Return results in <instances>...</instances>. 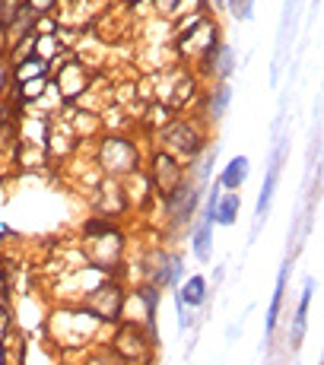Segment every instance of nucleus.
<instances>
[{
  "label": "nucleus",
  "mask_w": 324,
  "mask_h": 365,
  "mask_svg": "<svg viewBox=\"0 0 324 365\" xmlns=\"http://www.w3.org/2000/svg\"><path fill=\"white\" fill-rule=\"evenodd\" d=\"M41 86H45V80L26 83V86H23V99H32V96H39V93H41Z\"/></svg>",
  "instance_id": "obj_16"
},
{
  "label": "nucleus",
  "mask_w": 324,
  "mask_h": 365,
  "mask_svg": "<svg viewBox=\"0 0 324 365\" xmlns=\"http://www.w3.org/2000/svg\"><path fill=\"white\" fill-rule=\"evenodd\" d=\"M0 48H4V29H0Z\"/></svg>",
  "instance_id": "obj_20"
},
{
  "label": "nucleus",
  "mask_w": 324,
  "mask_h": 365,
  "mask_svg": "<svg viewBox=\"0 0 324 365\" xmlns=\"http://www.w3.org/2000/svg\"><path fill=\"white\" fill-rule=\"evenodd\" d=\"M45 73H48V64H45V61H41V58H29V61H26V67L16 70V80L29 83L32 76H35V80H45Z\"/></svg>",
  "instance_id": "obj_11"
},
{
  "label": "nucleus",
  "mask_w": 324,
  "mask_h": 365,
  "mask_svg": "<svg viewBox=\"0 0 324 365\" xmlns=\"http://www.w3.org/2000/svg\"><path fill=\"white\" fill-rule=\"evenodd\" d=\"M210 229H213V222H201V229H197V235H194V255L201 257V261L210 257Z\"/></svg>",
  "instance_id": "obj_13"
},
{
  "label": "nucleus",
  "mask_w": 324,
  "mask_h": 365,
  "mask_svg": "<svg viewBox=\"0 0 324 365\" xmlns=\"http://www.w3.org/2000/svg\"><path fill=\"white\" fill-rule=\"evenodd\" d=\"M121 302H124V296H121L118 286H98L93 296L86 299V308L102 321H118V314H121Z\"/></svg>",
  "instance_id": "obj_2"
},
{
  "label": "nucleus",
  "mask_w": 324,
  "mask_h": 365,
  "mask_svg": "<svg viewBox=\"0 0 324 365\" xmlns=\"http://www.w3.org/2000/svg\"><path fill=\"white\" fill-rule=\"evenodd\" d=\"M156 181H159V191L168 197V194H172V191H178L181 168L175 165L168 156H156Z\"/></svg>",
  "instance_id": "obj_5"
},
{
  "label": "nucleus",
  "mask_w": 324,
  "mask_h": 365,
  "mask_svg": "<svg viewBox=\"0 0 324 365\" xmlns=\"http://www.w3.org/2000/svg\"><path fill=\"white\" fill-rule=\"evenodd\" d=\"M229 10L236 13L238 19H251V10H255V0H229Z\"/></svg>",
  "instance_id": "obj_15"
},
{
  "label": "nucleus",
  "mask_w": 324,
  "mask_h": 365,
  "mask_svg": "<svg viewBox=\"0 0 324 365\" xmlns=\"http://www.w3.org/2000/svg\"><path fill=\"white\" fill-rule=\"evenodd\" d=\"M137 150H133V143H128V140L121 137H111L105 140L102 146V165L108 168L111 175H124V172H133L137 168Z\"/></svg>",
  "instance_id": "obj_1"
},
{
  "label": "nucleus",
  "mask_w": 324,
  "mask_h": 365,
  "mask_svg": "<svg viewBox=\"0 0 324 365\" xmlns=\"http://www.w3.org/2000/svg\"><path fill=\"white\" fill-rule=\"evenodd\" d=\"M128 4H140V0H128Z\"/></svg>",
  "instance_id": "obj_21"
},
{
  "label": "nucleus",
  "mask_w": 324,
  "mask_h": 365,
  "mask_svg": "<svg viewBox=\"0 0 324 365\" xmlns=\"http://www.w3.org/2000/svg\"><path fill=\"white\" fill-rule=\"evenodd\" d=\"M4 80H6V67L0 64V89H4Z\"/></svg>",
  "instance_id": "obj_19"
},
{
  "label": "nucleus",
  "mask_w": 324,
  "mask_h": 365,
  "mask_svg": "<svg viewBox=\"0 0 324 365\" xmlns=\"http://www.w3.org/2000/svg\"><path fill=\"white\" fill-rule=\"evenodd\" d=\"M203 299H207V279L191 277L185 283V289H181V302H188V305H201Z\"/></svg>",
  "instance_id": "obj_9"
},
{
  "label": "nucleus",
  "mask_w": 324,
  "mask_h": 365,
  "mask_svg": "<svg viewBox=\"0 0 324 365\" xmlns=\"http://www.w3.org/2000/svg\"><path fill=\"white\" fill-rule=\"evenodd\" d=\"M86 83H89V76H86V70H83L76 61H70V64L61 70V76H58V86L64 89V96L67 99H74V96H80L83 89H86Z\"/></svg>",
  "instance_id": "obj_3"
},
{
  "label": "nucleus",
  "mask_w": 324,
  "mask_h": 365,
  "mask_svg": "<svg viewBox=\"0 0 324 365\" xmlns=\"http://www.w3.org/2000/svg\"><path fill=\"white\" fill-rule=\"evenodd\" d=\"M280 146H277V153H273V165H270V172H267V181H264V187H260V197H258V222L267 216V210H270V197H273V185H277V175H280Z\"/></svg>",
  "instance_id": "obj_6"
},
{
  "label": "nucleus",
  "mask_w": 324,
  "mask_h": 365,
  "mask_svg": "<svg viewBox=\"0 0 324 365\" xmlns=\"http://www.w3.org/2000/svg\"><path fill=\"white\" fill-rule=\"evenodd\" d=\"M51 4L54 0H29V6H26V10H35V16H39V13H45V10H51Z\"/></svg>",
  "instance_id": "obj_17"
},
{
  "label": "nucleus",
  "mask_w": 324,
  "mask_h": 365,
  "mask_svg": "<svg viewBox=\"0 0 324 365\" xmlns=\"http://www.w3.org/2000/svg\"><path fill=\"white\" fill-rule=\"evenodd\" d=\"M143 346H146L143 334H140L133 324H128L121 334H118V353L128 356V359H146V349Z\"/></svg>",
  "instance_id": "obj_4"
},
{
  "label": "nucleus",
  "mask_w": 324,
  "mask_h": 365,
  "mask_svg": "<svg viewBox=\"0 0 324 365\" xmlns=\"http://www.w3.org/2000/svg\"><path fill=\"white\" fill-rule=\"evenodd\" d=\"M236 213H238V197L232 194L223 203H216V213H213V222H223V226H232L236 222Z\"/></svg>",
  "instance_id": "obj_12"
},
{
  "label": "nucleus",
  "mask_w": 324,
  "mask_h": 365,
  "mask_svg": "<svg viewBox=\"0 0 324 365\" xmlns=\"http://www.w3.org/2000/svg\"><path fill=\"white\" fill-rule=\"evenodd\" d=\"M0 365H4V362H0Z\"/></svg>",
  "instance_id": "obj_22"
},
{
  "label": "nucleus",
  "mask_w": 324,
  "mask_h": 365,
  "mask_svg": "<svg viewBox=\"0 0 324 365\" xmlns=\"http://www.w3.org/2000/svg\"><path fill=\"white\" fill-rule=\"evenodd\" d=\"M283 286H286V267L280 270L277 292H273V299H270V312H267V334H273V327H277V314H280V305H283Z\"/></svg>",
  "instance_id": "obj_10"
},
{
  "label": "nucleus",
  "mask_w": 324,
  "mask_h": 365,
  "mask_svg": "<svg viewBox=\"0 0 324 365\" xmlns=\"http://www.w3.org/2000/svg\"><path fill=\"white\" fill-rule=\"evenodd\" d=\"M245 178H248V159H245V156H236V159H232V163L226 165V172H223L220 185H226V187H238Z\"/></svg>",
  "instance_id": "obj_8"
},
{
  "label": "nucleus",
  "mask_w": 324,
  "mask_h": 365,
  "mask_svg": "<svg viewBox=\"0 0 324 365\" xmlns=\"http://www.w3.org/2000/svg\"><path fill=\"white\" fill-rule=\"evenodd\" d=\"M207 61H210V70H216L220 76L232 73V51L226 45H220V41H213V45L207 48Z\"/></svg>",
  "instance_id": "obj_7"
},
{
  "label": "nucleus",
  "mask_w": 324,
  "mask_h": 365,
  "mask_svg": "<svg viewBox=\"0 0 324 365\" xmlns=\"http://www.w3.org/2000/svg\"><path fill=\"white\" fill-rule=\"evenodd\" d=\"M175 4H178V0H159V6H166V10H172Z\"/></svg>",
  "instance_id": "obj_18"
},
{
  "label": "nucleus",
  "mask_w": 324,
  "mask_h": 365,
  "mask_svg": "<svg viewBox=\"0 0 324 365\" xmlns=\"http://www.w3.org/2000/svg\"><path fill=\"white\" fill-rule=\"evenodd\" d=\"M229 96H232L229 86H220V89H216V96H210V115L220 118L223 111H226V105H229Z\"/></svg>",
  "instance_id": "obj_14"
}]
</instances>
